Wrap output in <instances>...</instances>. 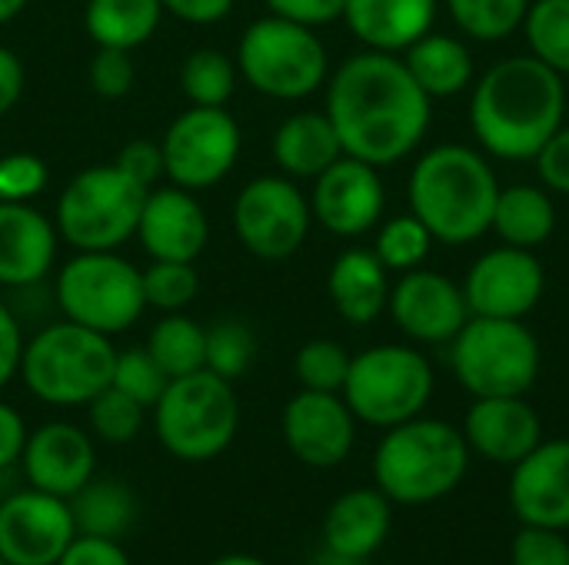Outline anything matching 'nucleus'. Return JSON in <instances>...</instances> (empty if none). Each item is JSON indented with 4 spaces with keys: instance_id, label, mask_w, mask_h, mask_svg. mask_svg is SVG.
Wrapping results in <instances>:
<instances>
[{
    "instance_id": "46",
    "label": "nucleus",
    "mask_w": 569,
    "mask_h": 565,
    "mask_svg": "<svg viewBox=\"0 0 569 565\" xmlns=\"http://www.w3.org/2000/svg\"><path fill=\"white\" fill-rule=\"evenodd\" d=\"M537 163V173H540V183L550 190V193H560L569 196V127L563 123L543 147L540 153L533 157Z\"/></svg>"
},
{
    "instance_id": "22",
    "label": "nucleus",
    "mask_w": 569,
    "mask_h": 565,
    "mask_svg": "<svg viewBox=\"0 0 569 565\" xmlns=\"http://www.w3.org/2000/svg\"><path fill=\"white\" fill-rule=\"evenodd\" d=\"M137 236L150 253V260L193 263L210 240V223L200 200L190 190L170 183V186L147 190Z\"/></svg>"
},
{
    "instance_id": "16",
    "label": "nucleus",
    "mask_w": 569,
    "mask_h": 565,
    "mask_svg": "<svg viewBox=\"0 0 569 565\" xmlns=\"http://www.w3.org/2000/svg\"><path fill=\"white\" fill-rule=\"evenodd\" d=\"M73 536V513L60 496L30 486L0 503V556L10 565H57Z\"/></svg>"
},
{
    "instance_id": "10",
    "label": "nucleus",
    "mask_w": 569,
    "mask_h": 565,
    "mask_svg": "<svg viewBox=\"0 0 569 565\" xmlns=\"http://www.w3.org/2000/svg\"><path fill=\"white\" fill-rule=\"evenodd\" d=\"M147 190L120 167L100 163L80 170L57 200L53 226L63 243L80 250H120L137 236Z\"/></svg>"
},
{
    "instance_id": "32",
    "label": "nucleus",
    "mask_w": 569,
    "mask_h": 565,
    "mask_svg": "<svg viewBox=\"0 0 569 565\" xmlns=\"http://www.w3.org/2000/svg\"><path fill=\"white\" fill-rule=\"evenodd\" d=\"M147 353L170 380L190 376L197 370H207V330L183 313H167L150 330Z\"/></svg>"
},
{
    "instance_id": "18",
    "label": "nucleus",
    "mask_w": 569,
    "mask_h": 565,
    "mask_svg": "<svg viewBox=\"0 0 569 565\" xmlns=\"http://www.w3.org/2000/svg\"><path fill=\"white\" fill-rule=\"evenodd\" d=\"M383 210H387V190L380 170L357 157H340L313 180L310 213L333 236L353 240L377 230Z\"/></svg>"
},
{
    "instance_id": "30",
    "label": "nucleus",
    "mask_w": 569,
    "mask_h": 565,
    "mask_svg": "<svg viewBox=\"0 0 569 565\" xmlns=\"http://www.w3.org/2000/svg\"><path fill=\"white\" fill-rule=\"evenodd\" d=\"M160 17V0H87L83 27L97 47L137 50L157 33Z\"/></svg>"
},
{
    "instance_id": "19",
    "label": "nucleus",
    "mask_w": 569,
    "mask_h": 565,
    "mask_svg": "<svg viewBox=\"0 0 569 565\" xmlns=\"http://www.w3.org/2000/svg\"><path fill=\"white\" fill-rule=\"evenodd\" d=\"M507 500L520 526L569 533V440H543L510 466Z\"/></svg>"
},
{
    "instance_id": "21",
    "label": "nucleus",
    "mask_w": 569,
    "mask_h": 565,
    "mask_svg": "<svg viewBox=\"0 0 569 565\" xmlns=\"http://www.w3.org/2000/svg\"><path fill=\"white\" fill-rule=\"evenodd\" d=\"M460 430L470 453L497 466H517L543 443L540 413L527 396H480Z\"/></svg>"
},
{
    "instance_id": "45",
    "label": "nucleus",
    "mask_w": 569,
    "mask_h": 565,
    "mask_svg": "<svg viewBox=\"0 0 569 565\" xmlns=\"http://www.w3.org/2000/svg\"><path fill=\"white\" fill-rule=\"evenodd\" d=\"M113 167H120V170H123L133 183H140L143 190L160 186V176H167V173H163V150H160V143H153V140H130V143L117 153Z\"/></svg>"
},
{
    "instance_id": "7",
    "label": "nucleus",
    "mask_w": 569,
    "mask_h": 565,
    "mask_svg": "<svg viewBox=\"0 0 569 565\" xmlns=\"http://www.w3.org/2000/svg\"><path fill=\"white\" fill-rule=\"evenodd\" d=\"M543 366L540 340L523 320L470 316L450 340L453 380L473 396H527Z\"/></svg>"
},
{
    "instance_id": "27",
    "label": "nucleus",
    "mask_w": 569,
    "mask_h": 565,
    "mask_svg": "<svg viewBox=\"0 0 569 565\" xmlns=\"http://www.w3.org/2000/svg\"><path fill=\"white\" fill-rule=\"evenodd\" d=\"M343 153V143L327 110H303L287 117L273 133V160L290 180H317Z\"/></svg>"
},
{
    "instance_id": "34",
    "label": "nucleus",
    "mask_w": 569,
    "mask_h": 565,
    "mask_svg": "<svg viewBox=\"0 0 569 565\" xmlns=\"http://www.w3.org/2000/svg\"><path fill=\"white\" fill-rule=\"evenodd\" d=\"M457 30L480 43H497L523 27L533 0H443Z\"/></svg>"
},
{
    "instance_id": "28",
    "label": "nucleus",
    "mask_w": 569,
    "mask_h": 565,
    "mask_svg": "<svg viewBox=\"0 0 569 565\" xmlns=\"http://www.w3.org/2000/svg\"><path fill=\"white\" fill-rule=\"evenodd\" d=\"M407 70L413 73V80L420 83V90L430 100H450L460 97L473 87L477 70H473V53L467 47V40L453 37V33H440L430 30L423 33L413 47H407L403 53Z\"/></svg>"
},
{
    "instance_id": "53",
    "label": "nucleus",
    "mask_w": 569,
    "mask_h": 565,
    "mask_svg": "<svg viewBox=\"0 0 569 565\" xmlns=\"http://www.w3.org/2000/svg\"><path fill=\"white\" fill-rule=\"evenodd\" d=\"M210 565H270V563H263L260 556H250V553H227V556L213 559Z\"/></svg>"
},
{
    "instance_id": "1",
    "label": "nucleus",
    "mask_w": 569,
    "mask_h": 565,
    "mask_svg": "<svg viewBox=\"0 0 569 565\" xmlns=\"http://www.w3.org/2000/svg\"><path fill=\"white\" fill-rule=\"evenodd\" d=\"M433 100L420 90L400 53L363 50L327 80V117L347 157L377 170L407 160L427 137Z\"/></svg>"
},
{
    "instance_id": "38",
    "label": "nucleus",
    "mask_w": 569,
    "mask_h": 565,
    "mask_svg": "<svg viewBox=\"0 0 569 565\" xmlns=\"http://www.w3.org/2000/svg\"><path fill=\"white\" fill-rule=\"evenodd\" d=\"M350 353L337 340H310L297 350L293 376L300 390L317 393H343L347 373H350Z\"/></svg>"
},
{
    "instance_id": "23",
    "label": "nucleus",
    "mask_w": 569,
    "mask_h": 565,
    "mask_svg": "<svg viewBox=\"0 0 569 565\" xmlns=\"http://www.w3.org/2000/svg\"><path fill=\"white\" fill-rule=\"evenodd\" d=\"M57 226L30 203L0 200V286H33L57 260Z\"/></svg>"
},
{
    "instance_id": "47",
    "label": "nucleus",
    "mask_w": 569,
    "mask_h": 565,
    "mask_svg": "<svg viewBox=\"0 0 569 565\" xmlns=\"http://www.w3.org/2000/svg\"><path fill=\"white\" fill-rule=\"evenodd\" d=\"M57 565H133L130 556L120 549V539H103V536H83L77 533L73 543L63 549Z\"/></svg>"
},
{
    "instance_id": "41",
    "label": "nucleus",
    "mask_w": 569,
    "mask_h": 565,
    "mask_svg": "<svg viewBox=\"0 0 569 565\" xmlns=\"http://www.w3.org/2000/svg\"><path fill=\"white\" fill-rule=\"evenodd\" d=\"M167 383H170V376L157 366V360L147 353V346H133V350L117 353L110 386H117L120 393L137 400L143 410L157 406V400L163 396Z\"/></svg>"
},
{
    "instance_id": "20",
    "label": "nucleus",
    "mask_w": 569,
    "mask_h": 565,
    "mask_svg": "<svg viewBox=\"0 0 569 565\" xmlns=\"http://www.w3.org/2000/svg\"><path fill=\"white\" fill-rule=\"evenodd\" d=\"M20 466L33 490L70 500L93 480L97 450H93V440L80 426L57 420L27 433Z\"/></svg>"
},
{
    "instance_id": "51",
    "label": "nucleus",
    "mask_w": 569,
    "mask_h": 565,
    "mask_svg": "<svg viewBox=\"0 0 569 565\" xmlns=\"http://www.w3.org/2000/svg\"><path fill=\"white\" fill-rule=\"evenodd\" d=\"M167 13L187 20V23H217L223 20L237 0H160Z\"/></svg>"
},
{
    "instance_id": "24",
    "label": "nucleus",
    "mask_w": 569,
    "mask_h": 565,
    "mask_svg": "<svg viewBox=\"0 0 569 565\" xmlns=\"http://www.w3.org/2000/svg\"><path fill=\"white\" fill-rule=\"evenodd\" d=\"M393 529V503L377 486L340 493L323 516V549L367 563Z\"/></svg>"
},
{
    "instance_id": "17",
    "label": "nucleus",
    "mask_w": 569,
    "mask_h": 565,
    "mask_svg": "<svg viewBox=\"0 0 569 565\" xmlns=\"http://www.w3.org/2000/svg\"><path fill=\"white\" fill-rule=\"evenodd\" d=\"M280 433L293 460L310 470H333L347 463L357 443V416L343 393L300 390L280 416Z\"/></svg>"
},
{
    "instance_id": "55",
    "label": "nucleus",
    "mask_w": 569,
    "mask_h": 565,
    "mask_svg": "<svg viewBox=\"0 0 569 565\" xmlns=\"http://www.w3.org/2000/svg\"><path fill=\"white\" fill-rule=\"evenodd\" d=\"M0 565H10V563H7V559H3V556H0Z\"/></svg>"
},
{
    "instance_id": "8",
    "label": "nucleus",
    "mask_w": 569,
    "mask_h": 565,
    "mask_svg": "<svg viewBox=\"0 0 569 565\" xmlns=\"http://www.w3.org/2000/svg\"><path fill=\"white\" fill-rule=\"evenodd\" d=\"M237 70L270 100H303L330 80V57L313 27L270 13L243 30Z\"/></svg>"
},
{
    "instance_id": "6",
    "label": "nucleus",
    "mask_w": 569,
    "mask_h": 565,
    "mask_svg": "<svg viewBox=\"0 0 569 565\" xmlns=\"http://www.w3.org/2000/svg\"><path fill=\"white\" fill-rule=\"evenodd\" d=\"M153 430L160 446L183 463H210L223 456L240 430L233 383L210 370L170 380L153 406Z\"/></svg>"
},
{
    "instance_id": "5",
    "label": "nucleus",
    "mask_w": 569,
    "mask_h": 565,
    "mask_svg": "<svg viewBox=\"0 0 569 565\" xmlns=\"http://www.w3.org/2000/svg\"><path fill=\"white\" fill-rule=\"evenodd\" d=\"M117 350L110 336L73 320L43 326L23 343L20 380L47 406H87L113 380Z\"/></svg>"
},
{
    "instance_id": "54",
    "label": "nucleus",
    "mask_w": 569,
    "mask_h": 565,
    "mask_svg": "<svg viewBox=\"0 0 569 565\" xmlns=\"http://www.w3.org/2000/svg\"><path fill=\"white\" fill-rule=\"evenodd\" d=\"M30 0H0V23H10Z\"/></svg>"
},
{
    "instance_id": "26",
    "label": "nucleus",
    "mask_w": 569,
    "mask_h": 565,
    "mask_svg": "<svg viewBox=\"0 0 569 565\" xmlns=\"http://www.w3.org/2000/svg\"><path fill=\"white\" fill-rule=\"evenodd\" d=\"M390 270L377 260L373 250H343L327 276V293L333 310L350 326L377 323L390 306Z\"/></svg>"
},
{
    "instance_id": "2",
    "label": "nucleus",
    "mask_w": 569,
    "mask_h": 565,
    "mask_svg": "<svg viewBox=\"0 0 569 565\" xmlns=\"http://www.w3.org/2000/svg\"><path fill=\"white\" fill-rule=\"evenodd\" d=\"M563 117L567 83L533 53L497 60L470 87V130L493 160H533Z\"/></svg>"
},
{
    "instance_id": "25",
    "label": "nucleus",
    "mask_w": 569,
    "mask_h": 565,
    "mask_svg": "<svg viewBox=\"0 0 569 565\" xmlns=\"http://www.w3.org/2000/svg\"><path fill=\"white\" fill-rule=\"evenodd\" d=\"M437 10L440 0H347L340 20L367 50L403 53L433 30Z\"/></svg>"
},
{
    "instance_id": "40",
    "label": "nucleus",
    "mask_w": 569,
    "mask_h": 565,
    "mask_svg": "<svg viewBox=\"0 0 569 565\" xmlns=\"http://www.w3.org/2000/svg\"><path fill=\"white\" fill-rule=\"evenodd\" d=\"M257 356V336L240 320H220L207 330V370L223 380H240Z\"/></svg>"
},
{
    "instance_id": "14",
    "label": "nucleus",
    "mask_w": 569,
    "mask_h": 565,
    "mask_svg": "<svg viewBox=\"0 0 569 565\" xmlns=\"http://www.w3.org/2000/svg\"><path fill=\"white\" fill-rule=\"evenodd\" d=\"M460 286H463L470 316L527 320L547 293V270L537 250L500 243L473 260Z\"/></svg>"
},
{
    "instance_id": "43",
    "label": "nucleus",
    "mask_w": 569,
    "mask_h": 565,
    "mask_svg": "<svg viewBox=\"0 0 569 565\" xmlns=\"http://www.w3.org/2000/svg\"><path fill=\"white\" fill-rule=\"evenodd\" d=\"M510 565H569V539L560 529L520 526L510 543Z\"/></svg>"
},
{
    "instance_id": "13",
    "label": "nucleus",
    "mask_w": 569,
    "mask_h": 565,
    "mask_svg": "<svg viewBox=\"0 0 569 565\" xmlns=\"http://www.w3.org/2000/svg\"><path fill=\"white\" fill-rule=\"evenodd\" d=\"M163 173L190 193L217 186L240 157V123L223 107L183 110L160 140Z\"/></svg>"
},
{
    "instance_id": "36",
    "label": "nucleus",
    "mask_w": 569,
    "mask_h": 565,
    "mask_svg": "<svg viewBox=\"0 0 569 565\" xmlns=\"http://www.w3.org/2000/svg\"><path fill=\"white\" fill-rule=\"evenodd\" d=\"M433 243L437 240H433V233L427 230V223L420 216L400 213V216L380 220L373 253L390 273H407V270H417V266L427 263Z\"/></svg>"
},
{
    "instance_id": "42",
    "label": "nucleus",
    "mask_w": 569,
    "mask_h": 565,
    "mask_svg": "<svg viewBox=\"0 0 569 565\" xmlns=\"http://www.w3.org/2000/svg\"><path fill=\"white\" fill-rule=\"evenodd\" d=\"M50 170L33 153H7L0 157V200L3 203H30L47 190Z\"/></svg>"
},
{
    "instance_id": "50",
    "label": "nucleus",
    "mask_w": 569,
    "mask_h": 565,
    "mask_svg": "<svg viewBox=\"0 0 569 565\" xmlns=\"http://www.w3.org/2000/svg\"><path fill=\"white\" fill-rule=\"evenodd\" d=\"M23 443H27L23 416L10 403H0V473L10 470L13 463H20Z\"/></svg>"
},
{
    "instance_id": "12",
    "label": "nucleus",
    "mask_w": 569,
    "mask_h": 565,
    "mask_svg": "<svg viewBox=\"0 0 569 565\" xmlns=\"http://www.w3.org/2000/svg\"><path fill=\"white\" fill-rule=\"evenodd\" d=\"M310 196L283 173L250 180L233 203V233L260 260H287L310 236Z\"/></svg>"
},
{
    "instance_id": "37",
    "label": "nucleus",
    "mask_w": 569,
    "mask_h": 565,
    "mask_svg": "<svg viewBox=\"0 0 569 565\" xmlns=\"http://www.w3.org/2000/svg\"><path fill=\"white\" fill-rule=\"evenodd\" d=\"M143 413L147 410L137 400H130L127 393H120L117 386H107L103 393H97L87 403L90 430L107 446H127V443H133L137 433L143 430Z\"/></svg>"
},
{
    "instance_id": "31",
    "label": "nucleus",
    "mask_w": 569,
    "mask_h": 565,
    "mask_svg": "<svg viewBox=\"0 0 569 565\" xmlns=\"http://www.w3.org/2000/svg\"><path fill=\"white\" fill-rule=\"evenodd\" d=\"M73 513V526L83 536L120 539L137 519V496L120 480H90L77 496L67 500Z\"/></svg>"
},
{
    "instance_id": "29",
    "label": "nucleus",
    "mask_w": 569,
    "mask_h": 565,
    "mask_svg": "<svg viewBox=\"0 0 569 565\" xmlns=\"http://www.w3.org/2000/svg\"><path fill=\"white\" fill-rule=\"evenodd\" d=\"M490 230L507 246L540 250L553 236V230H557V203H553V193L547 186H533V183L500 186Z\"/></svg>"
},
{
    "instance_id": "33",
    "label": "nucleus",
    "mask_w": 569,
    "mask_h": 565,
    "mask_svg": "<svg viewBox=\"0 0 569 565\" xmlns=\"http://www.w3.org/2000/svg\"><path fill=\"white\" fill-rule=\"evenodd\" d=\"M237 60H230L223 50L200 47L180 67V90L190 107H227L237 90Z\"/></svg>"
},
{
    "instance_id": "11",
    "label": "nucleus",
    "mask_w": 569,
    "mask_h": 565,
    "mask_svg": "<svg viewBox=\"0 0 569 565\" xmlns=\"http://www.w3.org/2000/svg\"><path fill=\"white\" fill-rule=\"evenodd\" d=\"M57 306L87 330L123 333L147 310L143 276L117 250H80L57 273Z\"/></svg>"
},
{
    "instance_id": "35",
    "label": "nucleus",
    "mask_w": 569,
    "mask_h": 565,
    "mask_svg": "<svg viewBox=\"0 0 569 565\" xmlns=\"http://www.w3.org/2000/svg\"><path fill=\"white\" fill-rule=\"evenodd\" d=\"M520 30L537 60L569 77V0H533Z\"/></svg>"
},
{
    "instance_id": "48",
    "label": "nucleus",
    "mask_w": 569,
    "mask_h": 565,
    "mask_svg": "<svg viewBox=\"0 0 569 565\" xmlns=\"http://www.w3.org/2000/svg\"><path fill=\"white\" fill-rule=\"evenodd\" d=\"M343 3L347 0H267V10L273 17L303 23V27H327L333 20L343 17Z\"/></svg>"
},
{
    "instance_id": "44",
    "label": "nucleus",
    "mask_w": 569,
    "mask_h": 565,
    "mask_svg": "<svg viewBox=\"0 0 569 565\" xmlns=\"http://www.w3.org/2000/svg\"><path fill=\"white\" fill-rule=\"evenodd\" d=\"M133 80H137V67H133L130 50L97 47V53L90 60V87L97 97L120 100L133 90Z\"/></svg>"
},
{
    "instance_id": "3",
    "label": "nucleus",
    "mask_w": 569,
    "mask_h": 565,
    "mask_svg": "<svg viewBox=\"0 0 569 565\" xmlns=\"http://www.w3.org/2000/svg\"><path fill=\"white\" fill-rule=\"evenodd\" d=\"M500 180L483 150L440 143L427 150L410 173V213L427 223L437 243L463 246L490 233Z\"/></svg>"
},
{
    "instance_id": "52",
    "label": "nucleus",
    "mask_w": 569,
    "mask_h": 565,
    "mask_svg": "<svg viewBox=\"0 0 569 565\" xmlns=\"http://www.w3.org/2000/svg\"><path fill=\"white\" fill-rule=\"evenodd\" d=\"M23 97V63L10 47H0V117H7Z\"/></svg>"
},
{
    "instance_id": "49",
    "label": "nucleus",
    "mask_w": 569,
    "mask_h": 565,
    "mask_svg": "<svg viewBox=\"0 0 569 565\" xmlns=\"http://www.w3.org/2000/svg\"><path fill=\"white\" fill-rule=\"evenodd\" d=\"M20 360H23V333L17 316L0 303V390L20 376Z\"/></svg>"
},
{
    "instance_id": "9",
    "label": "nucleus",
    "mask_w": 569,
    "mask_h": 565,
    "mask_svg": "<svg viewBox=\"0 0 569 565\" xmlns=\"http://www.w3.org/2000/svg\"><path fill=\"white\" fill-rule=\"evenodd\" d=\"M433 366L417 346L380 343L350 360L343 400L357 423L390 430L423 416L433 400Z\"/></svg>"
},
{
    "instance_id": "4",
    "label": "nucleus",
    "mask_w": 569,
    "mask_h": 565,
    "mask_svg": "<svg viewBox=\"0 0 569 565\" xmlns=\"http://www.w3.org/2000/svg\"><path fill=\"white\" fill-rule=\"evenodd\" d=\"M470 460L473 453L460 426L413 416L383 430L373 450V486L393 506H433L460 490Z\"/></svg>"
},
{
    "instance_id": "15",
    "label": "nucleus",
    "mask_w": 569,
    "mask_h": 565,
    "mask_svg": "<svg viewBox=\"0 0 569 565\" xmlns=\"http://www.w3.org/2000/svg\"><path fill=\"white\" fill-rule=\"evenodd\" d=\"M397 330L420 346H450V340L470 320L463 286L437 270H407L390 290V306Z\"/></svg>"
},
{
    "instance_id": "39",
    "label": "nucleus",
    "mask_w": 569,
    "mask_h": 565,
    "mask_svg": "<svg viewBox=\"0 0 569 565\" xmlns=\"http://www.w3.org/2000/svg\"><path fill=\"white\" fill-rule=\"evenodd\" d=\"M140 276H143L147 306H153L160 313H180L200 296V276H197L193 263L153 260L147 270H140Z\"/></svg>"
}]
</instances>
